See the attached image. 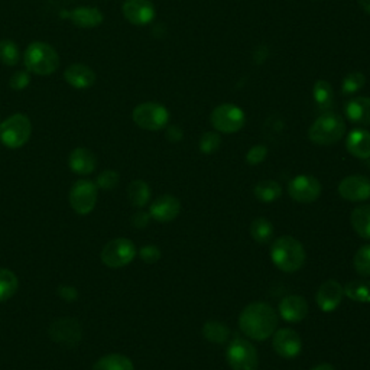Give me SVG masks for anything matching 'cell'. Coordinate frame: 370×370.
<instances>
[{
  "mask_svg": "<svg viewBox=\"0 0 370 370\" xmlns=\"http://www.w3.org/2000/svg\"><path fill=\"white\" fill-rule=\"evenodd\" d=\"M23 63L26 70L31 73L38 75H50L58 68L60 57L51 45L45 42H33L23 54Z\"/></svg>",
  "mask_w": 370,
  "mask_h": 370,
  "instance_id": "cell-4",
  "label": "cell"
},
{
  "mask_svg": "<svg viewBox=\"0 0 370 370\" xmlns=\"http://www.w3.org/2000/svg\"><path fill=\"white\" fill-rule=\"evenodd\" d=\"M280 315L268 302H252L243 308L239 317L242 333L255 342H265L273 336Z\"/></svg>",
  "mask_w": 370,
  "mask_h": 370,
  "instance_id": "cell-1",
  "label": "cell"
},
{
  "mask_svg": "<svg viewBox=\"0 0 370 370\" xmlns=\"http://www.w3.org/2000/svg\"><path fill=\"white\" fill-rule=\"evenodd\" d=\"M166 139L171 142H178L182 139V130L178 126H169L166 130Z\"/></svg>",
  "mask_w": 370,
  "mask_h": 370,
  "instance_id": "cell-43",
  "label": "cell"
},
{
  "mask_svg": "<svg viewBox=\"0 0 370 370\" xmlns=\"http://www.w3.org/2000/svg\"><path fill=\"white\" fill-rule=\"evenodd\" d=\"M253 193L260 203L270 204L282 196V187L280 185V182H276L273 179H265L256 184Z\"/></svg>",
  "mask_w": 370,
  "mask_h": 370,
  "instance_id": "cell-27",
  "label": "cell"
},
{
  "mask_svg": "<svg viewBox=\"0 0 370 370\" xmlns=\"http://www.w3.org/2000/svg\"><path fill=\"white\" fill-rule=\"evenodd\" d=\"M250 236L252 239L256 242V243H260V245H265L268 242L272 240V236H273V226L269 220L263 218V217H258L252 221L250 224Z\"/></svg>",
  "mask_w": 370,
  "mask_h": 370,
  "instance_id": "cell-31",
  "label": "cell"
},
{
  "mask_svg": "<svg viewBox=\"0 0 370 370\" xmlns=\"http://www.w3.org/2000/svg\"><path fill=\"white\" fill-rule=\"evenodd\" d=\"M221 145V137L216 132H206L200 139V151L206 155L216 152Z\"/></svg>",
  "mask_w": 370,
  "mask_h": 370,
  "instance_id": "cell-36",
  "label": "cell"
},
{
  "mask_svg": "<svg viewBox=\"0 0 370 370\" xmlns=\"http://www.w3.org/2000/svg\"><path fill=\"white\" fill-rule=\"evenodd\" d=\"M99 187L90 179H78L70 191V204L77 214L87 216L96 207Z\"/></svg>",
  "mask_w": 370,
  "mask_h": 370,
  "instance_id": "cell-9",
  "label": "cell"
},
{
  "mask_svg": "<svg viewBox=\"0 0 370 370\" xmlns=\"http://www.w3.org/2000/svg\"><path fill=\"white\" fill-rule=\"evenodd\" d=\"M0 125H2V122H0Z\"/></svg>",
  "mask_w": 370,
  "mask_h": 370,
  "instance_id": "cell-46",
  "label": "cell"
},
{
  "mask_svg": "<svg viewBox=\"0 0 370 370\" xmlns=\"http://www.w3.org/2000/svg\"><path fill=\"white\" fill-rule=\"evenodd\" d=\"M226 360L233 370H258L259 367V354L256 347L242 337H236L228 343Z\"/></svg>",
  "mask_w": 370,
  "mask_h": 370,
  "instance_id": "cell-5",
  "label": "cell"
},
{
  "mask_svg": "<svg viewBox=\"0 0 370 370\" xmlns=\"http://www.w3.org/2000/svg\"><path fill=\"white\" fill-rule=\"evenodd\" d=\"M346 133V123L342 116L327 112L319 116L310 127V141L319 147H332L342 141Z\"/></svg>",
  "mask_w": 370,
  "mask_h": 370,
  "instance_id": "cell-3",
  "label": "cell"
},
{
  "mask_svg": "<svg viewBox=\"0 0 370 370\" xmlns=\"http://www.w3.org/2000/svg\"><path fill=\"white\" fill-rule=\"evenodd\" d=\"M359 5L361 6V9L370 15V0H359Z\"/></svg>",
  "mask_w": 370,
  "mask_h": 370,
  "instance_id": "cell-45",
  "label": "cell"
},
{
  "mask_svg": "<svg viewBox=\"0 0 370 370\" xmlns=\"http://www.w3.org/2000/svg\"><path fill=\"white\" fill-rule=\"evenodd\" d=\"M32 125L25 115H14L0 125V141L11 149L23 147L31 137Z\"/></svg>",
  "mask_w": 370,
  "mask_h": 370,
  "instance_id": "cell-6",
  "label": "cell"
},
{
  "mask_svg": "<svg viewBox=\"0 0 370 370\" xmlns=\"http://www.w3.org/2000/svg\"><path fill=\"white\" fill-rule=\"evenodd\" d=\"M139 256H141V259L145 263L154 265L161 259V250L155 245H147V246L141 248V250H139Z\"/></svg>",
  "mask_w": 370,
  "mask_h": 370,
  "instance_id": "cell-39",
  "label": "cell"
},
{
  "mask_svg": "<svg viewBox=\"0 0 370 370\" xmlns=\"http://www.w3.org/2000/svg\"><path fill=\"white\" fill-rule=\"evenodd\" d=\"M346 148L350 155L359 159L370 158V132L366 129H354L349 133Z\"/></svg>",
  "mask_w": 370,
  "mask_h": 370,
  "instance_id": "cell-19",
  "label": "cell"
},
{
  "mask_svg": "<svg viewBox=\"0 0 370 370\" xmlns=\"http://www.w3.org/2000/svg\"><path fill=\"white\" fill-rule=\"evenodd\" d=\"M58 295L64 301L73 302V301H75L78 298V291L74 287H71V285H61L58 288Z\"/></svg>",
  "mask_w": 370,
  "mask_h": 370,
  "instance_id": "cell-42",
  "label": "cell"
},
{
  "mask_svg": "<svg viewBox=\"0 0 370 370\" xmlns=\"http://www.w3.org/2000/svg\"><path fill=\"white\" fill-rule=\"evenodd\" d=\"M151 221V214L147 211H137L132 217V224L136 228H145Z\"/></svg>",
  "mask_w": 370,
  "mask_h": 370,
  "instance_id": "cell-41",
  "label": "cell"
},
{
  "mask_svg": "<svg viewBox=\"0 0 370 370\" xmlns=\"http://www.w3.org/2000/svg\"><path fill=\"white\" fill-rule=\"evenodd\" d=\"M71 22L78 28H96L103 22V15L96 8H77L70 14Z\"/></svg>",
  "mask_w": 370,
  "mask_h": 370,
  "instance_id": "cell-23",
  "label": "cell"
},
{
  "mask_svg": "<svg viewBox=\"0 0 370 370\" xmlns=\"http://www.w3.org/2000/svg\"><path fill=\"white\" fill-rule=\"evenodd\" d=\"M272 349L284 359H294L300 356L302 350V342L300 334L292 329L276 330L272 337Z\"/></svg>",
  "mask_w": 370,
  "mask_h": 370,
  "instance_id": "cell-13",
  "label": "cell"
},
{
  "mask_svg": "<svg viewBox=\"0 0 370 370\" xmlns=\"http://www.w3.org/2000/svg\"><path fill=\"white\" fill-rule=\"evenodd\" d=\"M346 116L352 123L370 126V97H354L344 107Z\"/></svg>",
  "mask_w": 370,
  "mask_h": 370,
  "instance_id": "cell-22",
  "label": "cell"
},
{
  "mask_svg": "<svg viewBox=\"0 0 370 370\" xmlns=\"http://www.w3.org/2000/svg\"><path fill=\"white\" fill-rule=\"evenodd\" d=\"M311 370H336L330 363H319L317 366H314Z\"/></svg>",
  "mask_w": 370,
  "mask_h": 370,
  "instance_id": "cell-44",
  "label": "cell"
},
{
  "mask_svg": "<svg viewBox=\"0 0 370 370\" xmlns=\"http://www.w3.org/2000/svg\"><path fill=\"white\" fill-rule=\"evenodd\" d=\"M181 203L174 196H161L149 207L151 218L159 223H168L179 216Z\"/></svg>",
  "mask_w": 370,
  "mask_h": 370,
  "instance_id": "cell-17",
  "label": "cell"
},
{
  "mask_svg": "<svg viewBox=\"0 0 370 370\" xmlns=\"http://www.w3.org/2000/svg\"><path fill=\"white\" fill-rule=\"evenodd\" d=\"M68 165L78 175H88L97 166L96 155L87 148H77L70 154Z\"/></svg>",
  "mask_w": 370,
  "mask_h": 370,
  "instance_id": "cell-20",
  "label": "cell"
},
{
  "mask_svg": "<svg viewBox=\"0 0 370 370\" xmlns=\"http://www.w3.org/2000/svg\"><path fill=\"white\" fill-rule=\"evenodd\" d=\"M19 287L16 275L5 268H0V302L11 300Z\"/></svg>",
  "mask_w": 370,
  "mask_h": 370,
  "instance_id": "cell-30",
  "label": "cell"
},
{
  "mask_svg": "<svg viewBox=\"0 0 370 370\" xmlns=\"http://www.w3.org/2000/svg\"><path fill=\"white\" fill-rule=\"evenodd\" d=\"M321 182L312 175H298L288 184V194L300 204H311L321 196Z\"/></svg>",
  "mask_w": 370,
  "mask_h": 370,
  "instance_id": "cell-12",
  "label": "cell"
},
{
  "mask_svg": "<svg viewBox=\"0 0 370 370\" xmlns=\"http://www.w3.org/2000/svg\"><path fill=\"white\" fill-rule=\"evenodd\" d=\"M203 336L214 344H226L230 337V330L220 321L210 319L203 326Z\"/></svg>",
  "mask_w": 370,
  "mask_h": 370,
  "instance_id": "cell-29",
  "label": "cell"
},
{
  "mask_svg": "<svg viewBox=\"0 0 370 370\" xmlns=\"http://www.w3.org/2000/svg\"><path fill=\"white\" fill-rule=\"evenodd\" d=\"M92 370H134V366L127 356L112 353L99 359L92 366Z\"/></svg>",
  "mask_w": 370,
  "mask_h": 370,
  "instance_id": "cell-25",
  "label": "cell"
},
{
  "mask_svg": "<svg viewBox=\"0 0 370 370\" xmlns=\"http://www.w3.org/2000/svg\"><path fill=\"white\" fill-rule=\"evenodd\" d=\"M127 197L132 206L137 208H144L151 200V189L149 185L142 179H134L129 184Z\"/></svg>",
  "mask_w": 370,
  "mask_h": 370,
  "instance_id": "cell-26",
  "label": "cell"
},
{
  "mask_svg": "<svg viewBox=\"0 0 370 370\" xmlns=\"http://www.w3.org/2000/svg\"><path fill=\"white\" fill-rule=\"evenodd\" d=\"M266 157H268V148L265 145H255L246 154V162L249 165H259L266 159Z\"/></svg>",
  "mask_w": 370,
  "mask_h": 370,
  "instance_id": "cell-38",
  "label": "cell"
},
{
  "mask_svg": "<svg viewBox=\"0 0 370 370\" xmlns=\"http://www.w3.org/2000/svg\"><path fill=\"white\" fill-rule=\"evenodd\" d=\"M344 297L356 302L370 304V281H353L346 284Z\"/></svg>",
  "mask_w": 370,
  "mask_h": 370,
  "instance_id": "cell-32",
  "label": "cell"
},
{
  "mask_svg": "<svg viewBox=\"0 0 370 370\" xmlns=\"http://www.w3.org/2000/svg\"><path fill=\"white\" fill-rule=\"evenodd\" d=\"M19 60H21V51L18 48V45L11 39L0 41V61L12 67L16 65Z\"/></svg>",
  "mask_w": 370,
  "mask_h": 370,
  "instance_id": "cell-33",
  "label": "cell"
},
{
  "mask_svg": "<svg viewBox=\"0 0 370 370\" xmlns=\"http://www.w3.org/2000/svg\"><path fill=\"white\" fill-rule=\"evenodd\" d=\"M350 223L361 239L370 240V204L356 207L350 214Z\"/></svg>",
  "mask_w": 370,
  "mask_h": 370,
  "instance_id": "cell-24",
  "label": "cell"
},
{
  "mask_svg": "<svg viewBox=\"0 0 370 370\" xmlns=\"http://www.w3.org/2000/svg\"><path fill=\"white\" fill-rule=\"evenodd\" d=\"M280 315L288 322H300L308 315V302L301 295H288L281 302Z\"/></svg>",
  "mask_w": 370,
  "mask_h": 370,
  "instance_id": "cell-18",
  "label": "cell"
},
{
  "mask_svg": "<svg viewBox=\"0 0 370 370\" xmlns=\"http://www.w3.org/2000/svg\"><path fill=\"white\" fill-rule=\"evenodd\" d=\"M136 246L132 240L125 238H117L110 240L102 250V262L113 269L123 268L129 265L136 258Z\"/></svg>",
  "mask_w": 370,
  "mask_h": 370,
  "instance_id": "cell-10",
  "label": "cell"
},
{
  "mask_svg": "<svg viewBox=\"0 0 370 370\" xmlns=\"http://www.w3.org/2000/svg\"><path fill=\"white\" fill-rule=\"evenodd\" d=\"M312 96H314V102L318 106V109L329 110L334 100V91H333L332 84L326 80L315 81L314 88H312Z\"/></svg>",
  "mask_w": 370,
  "mask_h": 370,
  "instance_id": "cell-28",
  "label": "cell"
},
{
  "mask_svg": "<svg viewBox=\"0 0 370 370\" xmlns=\"http://www.w3.org/2000/svg\"><path fill=\"white\" fill-rule=\"evenodd\" d=\"M65 81L75 88H88L96 81V74L84 64H73L64 73Z\"/></svg>",
  "mask_w": 370,
  "mask_h": 370,
  "instance_id": "cell-21",
  "label": "cell"
},
{
  "mask_svg": "<svg viewBox=\"0 0 370 370\" xmlns=\"http://www.w3.org/2000/svg\"><path fill=\"white\" fill-rule=\"evenodd\" d=\"M353 266L360 276H370V245L361 246L353 259Z\"/></svg>",
  "mask_w": 370,
  "mask_h": 370,
  "instance_id": "cell-34",
  "label": "cell"
},
{
  "mask_svg": "<svg viewBox=\"0 0 370 370\" xmlns=\"http://www.w3.org/2000/svg\"><path fill=\"white\" fill-rule=\"evenodd\" d=\"M270 259L280 270L294 273L305 265L307 253L300 240L292 236H281L270 246Z\"/></svg>",
  "mask_w": 370,
  "mask_h": 370,
  "instance_id": "cell-2",
  "label": "cell"
},
{
  "mask_svg": "<svg viewBox=\"0 0 370 370\" xmlns=\"http://www.w3.org/2000/svg\"><path fill=\"white\" fill-rule=\"evenodd\" d=\"M132 117L141 129L157 132L166 127L169 122V112L159 103L148 102L136 106Z\"/></svg>",
  "mask_w": 370,
  "mask_h": 370,
  "instance_id": "cell-7",
  "label": "cell"
},
{
  "mask_svg": "<svg viewBox=\"0 0 370 370\" xmlns=\"http://www.w3.org/2000/svg\"><path fill=\"white\" fill-rule=\"evenodd\" d=\"M119 174L116 171H112V169H107V171H103L99 176H97V187L102 189V190H106V191H110L113 190L115 187H117L119 184Z\"/></svg>",
  "mask_w": 370,
  "mask_h": 370,
  "instance_id": "cell-37",
  "label": "cell"
},
{
  "mask_svg": "<svg viewBox=\"0 0 370 370\" xmlns=\"http://www.w3.org/2000/svg\"><path fill=\"white\" fill-rule=\"evenodd\" d=\"M29 81H31L29 73L25 71V70H19V71H16V73L11 77V87H12L14 90H23V88L28 87Z\"/></svg>",
  "mask_w": 370,
  "mask_h": 370,
  "instance_id": "cell-40",
  "label": "cell"
},
{
  "mask_svg": "<svg viewBox=\"0 0 370 370\" xmlns=\"http://www.w3.org/2000/svg\"><path fill=\"white\" fill-rule=\"evenodd\" d=\"M366 84V77L363 73L360 71H354L350 73L342 84V90H343V95L349 96V95H354V92L360 91L363 88V85Z\"/></svg>",
  "mask_w": 370,
  "mask_h": 370,
  "instance_id": "cell-35",
  "label": "cell"
},
{
  "mask_svg": "<svg viewBox=\"0 0 370 370\" xmlns=\"http://www.w3.org/2000/svg\"><path fill=\"white\" fill-rule=\"evenodd\" d=\"M339 194L352 203H361L370 199V179L363 175H350L340 181Z\"/></svg>",
  "mask_w": 370,
  "mask_h": 370,
  "instance_id": "cell-14",
  "label": "cell"
},
{
  "mask_svg": "<svg viewBox=\"0 0 370 370\" xmlns=\"http://www.w3.org/2000/svg\"><path fill=\"white\" fill-rule=\"evenodd\" d=\"M344 298V287L336 280H329L318 288L315 294V302L324 312H333L339 308Z\"/></svg>",
  "mask_w": 370,
  "mask_h": 370,
  "instance_id": "cell-15",
  "label": "cell"
},
{
  "mask_svg": "<svg viewBox=\"0 0 370 370\" xmlns=\"http://www.w3.org/2000/svg\"><path fill=\"white\" fill-rule=\"evenodd\" d=\"M210 122L217 132L231 134L239 132L245 126L246 116L240 107L226 103L217 106L213 110L210 116Z\"/></svg>",
  "mask_w": 370,
  "mask_h": 370,
  "instance_id": "cell-8",
  "label": "cell"
},
{
  "mask_svg": "<svg viewBox=\"0 0 370 370\" xmlns=\"http://www.w3.org/2000/svg\"><path fill=\"white\" fill-rule=\"evenodd\" d=\"M123 15L132 25L145 26L155 19V6L149 0H126Z\"/></svg>",
  "mask_w": 370,
  "mask_h": 370,
  "instance_id": "cell-16",
  "label": "cell"
},
{
  "mask_svg": "<svg viewBox=\"0 0 370 370\" xmlns=\"http://www.w3.org/2000/svg\"><path fill=\"white\" fill-rule=\"evenodd\" d=\"M51 340L57 344L65 347H75L80 344L83 339L81 324L75 318H58L56 319L48 330Z\"/></svg>",
  "mask_w": 370,
  "mask_h": 370,
  "instance_id": "cell-11",
  "label": "cell"
}]
</instances>
